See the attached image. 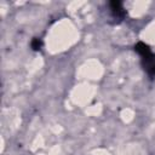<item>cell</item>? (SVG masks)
I'll list each match as a JSON object with an SVG mask.
<instances>
[{
  "label": "cell",
  "mask_w": 155,
  "mask_h": 155,
  "mask_svg": "<svg viewBox=\"0 0 155 155\" xmlns=\"http://www.w3.org/2000/svg\"><path fill=\"white\" fill-rule=\"evenodd\" d=\"M30 46H31V48H33L34 51H39V50H41V47H42V41H41L39 38H34V39L31 40V42H30Z\"/></svg>",
  "instance_id": "3957f363"
},
{
  "label": "cell",
  "mask_w": 155,
  "mask_h": 155,
  "mask_svg": "<svg viewBox=\"0 0 155 155\" xmlns=\"http://www.w3.org/2000/svg\"><path fill=\"white\" fill-rule=\"evenodd\" d=\"M110 8H111V13H113L114 18L122 19L126 15V12L122 7V4L120 1H111L110 2Z\"/></svg>",
  "instance_id": "7a4b0ae2"
},
{
  "label": "cell",
  "mask_w": 155,
  "mask_h": 155,
  "mask_svg": "<svg viewBox=\"0 0 155 155\" xmlns=\"http://www.w3.org/2000/svg\"><path fill=\"white\" fill-rule=\"evenodd\" d=\"M134 50L139 53L142 58V65L149 76H155V54L151 52L150 47L144 42H138L134 46Z\"/></svg>",
  "instance_id": "6da1fadb"
}]
</instances>
